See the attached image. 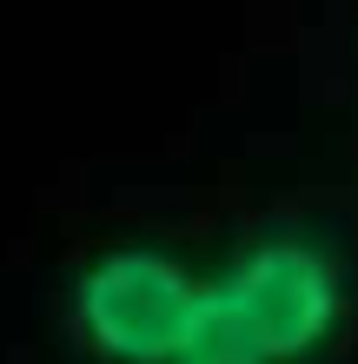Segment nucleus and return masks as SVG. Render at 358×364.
<instances>
[{
  "mask_svg": "<svg viewBox=\"0 0 358 364\" xmlns=\"http://www.w3.org/2000/svg\"><path fill=\"white\" fill-rule=\"evenodd\" d=\"M60 331L87 364H339L358 259L312 219H259L219 259L120 239L60 285Z\"/></svg>",
  "mask_w": 358,
  "mask_h": 364,
  "instance_id": "f257e3e1",
  "label": "nucleus"
}]
</instances>
